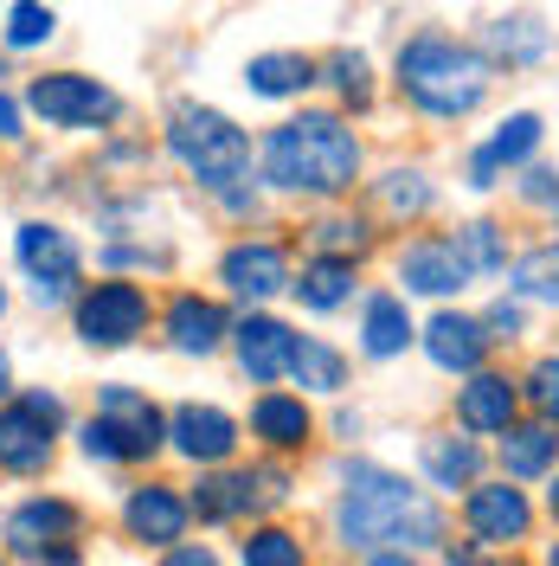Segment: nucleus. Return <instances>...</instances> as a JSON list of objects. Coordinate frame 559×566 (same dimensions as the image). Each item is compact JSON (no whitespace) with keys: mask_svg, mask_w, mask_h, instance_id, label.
Segmentation results:
<instances>
[{"mask_svg":"<svg viewBox=\"0 0 559 566\" xmlns=\"http://www.w3.org/2000/svg\"><path fill=\"white\" fill-rule=\"evenodd\" d=\"M399 283H405V296H456L463 283H470V271H463V258H456V245L444 239V232H424V239H412V245L399 251Z\"/></svg>","mask_w":559,"mask_h":566,"instance_id":"a211bd4d","label":"nucleus"},{"mask_svg":"<svg viewBox=\"0 0 559 566\" xmlns=\"http://www.w3.org/2000/svg\"><path fill=\"white\" fill-rule=\"evenodd\" d=\"M367 566H419V560H412V554H399V547H392V554H367Z\"/></svg>","mask_w":559,"mask_h":566,"instance_id":"79ce46f5","label":"nucleus"},{"mask_svg":"<svg viewBox=\"0 0 559 566\" xmlns=\"http://www.w3.org/2000/svg\"><path fill=\"white\" fill-rule=\"evenodd\" d=\"M521 399L534 406V419L559 424V354H540V360L527 367V380H521Z\"/></svg>","mask_w":559,"mask_h":566,"instance_id":"72a5a7b5","label":"nucleus"},{"mask_svg":"<svg viewBox=\"0 0 559 566\" xmlns=\"http://www.w3.org/2000/svg\"><path fill=\"white\" fill-rule=\"evenodd\" d=\"M534 148H540V116H534V109L508 116V123H502L476 155H470V187H495L502 168H527V161H534Z\"/></svg>","mask_w":559,"mask_h":566,"instance_id":"5701e85b","label":"nucleus"},{"mask_svg":"<svg viewBox=\"0 0 559 566\" xmlns=\"http://www.w3.org/2000/svg\"><path fill=\"white\" fill-rule=\"evenodd\" d=\"M13 258H20V271L33 277V303H39V310L65 303L71 290H77V271H84L77 239H71L65 226H45V219H27V226H20Z\"/></svg>","mask_w":559,"mask_h":566,"instance_id":"6e6552de","label":"nucleus"},{"mask_svg":"<svg viewBox=\"0 0 559 566\" xmlns=\"http://www.w3.org/2000/svg\"><path fill=\"white\" fill-rule=\"evenodd\" d=\"M7 392H13V360L0 354V406H7Z\"/></svg>","mask_w":559,"mask_h":566,"instance_id":"37998d69","label":"nucleus"},{"mask_svg":"<svg viewBox=\"0 0 559 566\" xmlns=\"http://www.w3.org/2000/svg\"><path fill=\"white\" fill-rule=\"evenodd\" d=\"M456 258H463V271L470 277H495V271H508V232L495 226V219H470V226H456Z\"/></svg>","mask_w":559,"mask_h":566,"instance_id":"cd10ccee","label":"nucleus"},{"mask_svg":"<svg viewBox=\"0 0 559 566\" xmlns=\"http://www.w3.org/2000/svg\"><path fill=\"white\" fill-rule=\"evenodd\" d=\"M502 566H527V560H502Z\"/></svg>","mask_w":559,"mask_h":566,"instance_id":"09e8293b","label":"nucleus"},{"mask_svg":"<svg viewBox=\"0 0 559 566\" xmlns=\"http://www.w3.org/2000/svg\"><path fill=\"white\" fill-rule=\"evenodd\" d=\"M412 342H419V328H412L405 296H399V290H373V296L360 303V354H367V360H399Z\"/></svg>","mask_w":559,"mask_h":566,"instance_id":"412c9836","label":"nucleus"},{"mask_svg":"<svg viewBox=\"0 0 559 566\" xmlns=\"http://www.w3.org/2000/svg\"><path fill=\"white\" fill-rule=\"evenodd\" d=\"M483 328H489V342H521L527 335V303H489V316H483Z\"/></svg>","mask_w":559,"mask_h":566,"instance_id":"e433bc0d","label":"nucleus"},{"mask_svg":"<svg viewBox=\"0 0 559 566\" xmlns=\"http://www.w3.org/2000/svg\"><path fill=\"white\" fill-rule=\"evenodd\" d=\"M296 328L277 316H245L239 328H232V354H239V374L245 380H257V387H271V380H283L289 374V360H296Z\"/></svg>","mask_w":559,"mask_h":566,"instance_id":"f3484780","label":"nucleus"},{"mask_svg":"<svg viewBox=\"0 0 559 566\" xmlns=\"http://www.w3.org/2000/svg\"><path fill=\"white\" fill-rule=\"evenodd\" d=\"M431 200H437V187H431L419 168H392V175L380 180V207L392 212V219H424Z\"/></svg>","mask_w":559,"mask_h":566,"instance_id":"2f4dec72","label":"nucleus"},{"mask_svg":"<svg viewBox=\"0 0 559 566\" xmlns=\"http://www.w3.org/2000/svg\"><path fill=\"white\" fill-rule=\"evenodd\" d=\"M335 534L348 554H419V547H444V509L424 490H412L399 470L380 463H341V502H335Z\"/></svg>","mask_w":559,"mask_h":566,"instance_id":"f257e3e1","label":"nucleus"},{"mask_svg":"<svg viewBox=\"0 0 559 566\" xmlns=\"http://www.w3.org/2000/svg\"><path fill=\"white\" fill-rule=\"evenodd\" d=\"M521 200H527V207H540V212H553L559 207V175L527 161V168H521Z\"/></svg>","mask_w":559,"mask_h":566,"instance_id":"4c0bfd02","label":"nucleus"},{"mask_svg":"<svg viewBox=\"0 0 559 566\" xmlns=\"http://www.w3.org/2000/svg\"><path fill=\"white\" fill-rule=\"evenodd\" d=\"M289 290H296V303H303L309 316H335L341 303H354V258L315 251L309 264H303V277H289Z\"/></svg>","mask_w":559,"mask_h":566,"instance_id":"393cba45","label":"nucleus"},{"mask_svg":"<svg viewBox=\"0 0 559 566\" xmlns=\"http://www.w3.org/2000/svg\"><path fill=\"white\" fill-rule=\"evenodd\" d=\"M77 528H84V515H77V502H65V495H27V502L7 509V547H13L20 560L71 554Z\"/></svg>","mask_w":559,"mask_h":566,"instance_id":"9d476101","label":"nucleus"},{"mask_svg":"<svg viewBox=\"0 0 559 566\" xmlns=\"http://www.w3.org/2000/svg\"><path fill=\"white\" fill-rule=\"evenodd\" d=\"M168 148H175L180 168L200 187H212V193H232L251 175V136L207 104H180L168 116Z\"/></svg>","mask_w":559,"mask_h":566,"instance_id":"39448f33","label":"nucleus"},{"mask_svg":"<svg viewBox=\"0 0 559 566\" xmlns=\"http://www.w3.org/2000/svg\"><path fill=\"white\" fill-rule=\"evenodd\" d=\"M289 380L303 392H341L348 387V360H341V348H328L321 335H303L296 360H289Z\"/></svg>","mask_w":559,"mask_h":566,"instance_id":"bb28decb","label":"nucleus"},{"mask_svg":"<svg viewBox=\"0 0 559 566\" xmlns=\"http://www.w3.org/2000/svg\"><path fill=\"white\" fill-rule=\"evenodd\" d=\"M71 322H77V342L84 348H129L141 328H148V290L141 283H123V277L91 283L77 296Z\"/></svg>","mask_w":559,"mask_h":566,"instance_id":"0eeeda50","label":"nucleus"},{"mask_svg":"<svg viewBox=\"0 0 559 566\" xmlns=\"http://www.w3.org/2000/svg\"><path fill=\"white\" fill-rule=\"evenodd\" d=\"M547 27L540 20H495L489 27V52L495 59H508V65H534V59H547Z\"/></svg>","mask_w":559,"mask_h":566,"instance_id":"7c9ffc66","label":"nucleus"},{"mask_svg":"<svg viewBox=\"0 0 559 566\" xmlns=\"http://www.w3.org/2000/svg\"><path fill=\"white\" fill-rule=\"evenodd\" d=\"M264 180L283 193H315V200H335L360 180V142L341 116L328 109H303L277 123L264 136Z\"/></svg>","mask_w":559,"mask_h":566,"instance_id":"f03ea898","label":"nucleus"},{"mask_svg":"<svg viewBox=\"0 0 559 566\" xmlns=\"http://www.w3.org/2000/svg\"><path fill=\"white\" fill-rule=\"evenodd\" d=\"M0 566H7V560H0Z\"/></svg>","mask_w":559,"mask_h":566,"instance_id":"8fccbe9b","label":"nucleus"},{"mask_svg":"<svg viewBox=\"0 0 559 566\" xmlns=\"http://www.w3.org/2000/svg\"><path fill=\"white\" fill-rule=\"evenodd\" d=\"M508 424H521V380L483 367L456 387V431L463 438H508Z\"/></svg>","mask_w":559,"mask_h":566,"instance_id":"ddd939ff","label":"nucleus"},{"mask_svg":"<svg viewBox=\"0 0 559 566\" xmlns=\"http://www.w3.org/2000/svg\"><path fill=\"white\" fill-rule=\"evenodd\" d=\"M419 470L431 490H476L483 483V470H489V451H483V438H456V431H431L419 438Z\"/></svg>","mask_w":559,"mask_h":566,"instance_id":"6ab92c4d","label":"nucleus"},{"mask_svg":"<svg viewBox=\"0 0 559 566\" xmlns=\"http://www.w3.org/2000/svg\"><path fill=\"white\" fill-rule=\"evenodd\" d=\"M245 84H251V97H303L315 84V65L303 52H264V59L245 65Z\"/></svg>","mask_w":559,"mask_h":566,"instance_id":"a878e982","label":"nucleus"},{"mask_svg":"<svg viewBox=\"0 0 559 566\" xmlns=\"http://www.w3.org/2000/svg\"><path fill=\"white\" fill-rule=\"evenodd\" d=\"M328 84H335L354 109L373 97V84H367V59H360V52H335V59H328Z\"/></svg>","mask_w":559,"mask_h":566,"instance_id":"c9c22d12","label":"nucleus"},{"mask_svg":"<svg viewBox=\"0 0 559 566\" xmlns=\"http://www.w3.org/2000/svg\"><path fill=\"white\" fill-rule=\"evenodd\" d=\"M239 560H245V566H309V547H303V534H289V528H277V522H264V528L245 534Z\"/></svg>","mask_w":559,"mask_h":566,"instance_id":"c756f323","label":"nucleus"},{"mask_svg":"<svg viewBox=\"0 0 559 566\" xmlns=\"http://www.w3.org/2000/svg\"><path fill=\"white\" fill-rule=\"evenodd\" d=\"M444 560H451V566H483V560H476V541H470V547H456V541H451V547H444Z\"/></svg>","mask_w":559,"mask_h":566,"instance_id":"a19ab883","label":"nucleus"},{"mask_svg":"<svg viewBox=\"0 0 559 566\" xmlns=\"http://www.w3.org/2000/svg\"><path fill=\"white\" fill-rule=\"evenodd\" d=\"M219 283L232 296H245V303H271V296L289 290V258L271 239H239V245H225V258H219Z\"/></svg>","mask_w":559,"mask_h":566,"instance_id":"2eb2a0df","label":"nucleus"},{"mask_svg":"<svg viewBox=\"0 0 559 566\" xmlns=\"http://www.w3.org/2000/svg\"><path fill=\"white\" fill-rule=\"evenodd\" d=\"M419 342L424 354H431V367L437 374H483L489 367V328H483V316H463V310H437V316L419 328Z\"/></svg>","mask_w":559,"mask_h":566,"instance_id":"4468645a","label":"nucleus"},{"mask_svg":"<svg viewBox=\"0 0 559 566\" xmlns=\"http://www.w3.org/2000/svg\"><path fill=\"white\" fill-rule=\"evenodd\" d=\"M399 91L437 123H456L489 97V59L456 45L451 33H419L399 45Z\"/></svg>","mask_w":559,"mask_h":566,"instance_id":"7ed1b4c3","label":"nucleus"},{"mask_svg":"<svg viewBox=\"0 0 559 566\" xmlns=\"http://www.w3.org/2000/svg\"><path fill=\"white\" fill-rule=\"evenodd\" d=\"M52 27H59V20H52V7H45V0H20V7H7V45H13V52L45 45Z\"/></svg>","mask_w":559,"mask_h":566,"instance_id":"473e14b6","label":"nucleus"},{"mask_svg":"<svg viewBox=\"0 0 559 566\" xmlns=\"http://www.w3.org/2000/svg\"><path fill=\"white\" fill-rule=\"evenodd\" d=\"M59 424H65V399H59V392L27 387L20 399H7V406H0V470L39 476V470L52 463Z\"/></svg>","mask_w":559,"mask_h":566,"instance_id":"423d86ee","label":"nucleus"},{"mask_svg":"<svg viewBox=\"0 0 559 566\" xmlns=\"http://www.w3.org/2000/svg\"><path fill=\"white\" fill-rule=\"evenodd\" d=\"M232 342V322H225V310L212 303V296H193V290H180L175 303H168V348L175 354H219Z\"/></svg>","mask_w":559,"mask_h":566,"instance_id":"aec40b11","label":"nucleus"},{"mask_svg":"<svg viewBox=\"0 0 559 566\" xmlns=\"http://www.w3.org/2000/svg\"><path fill=\"white\" fill-rule=\"evenodd\" d=\"M0 316H7V290H0Z\"/></svg>","mask_w":559,"mask_h":566,"instance_id":"de8ad7c7","label":"nucleus"},{"mask_svg":"<svg viewBox=\"0 0 559 566\" xmlns=\"http://www.w3.org/2000/svg\"><path fill=\"white\" fill-rule=\"evenodd\" d=\"M463 528H470L476 547H515V541L534 534V502L508 476H495V483L483 476L476 490L463 495Z\"/></svg>","mask_w":559,"mask_h":566,"instance_id":"9b49d317","label":"nucleus"},{"mask_svg":"<svg viewBox=\"0 0 559 566\" xmlns=\"http://www.w3.org/2000/svg\"><path fill=\"white\" fill-rule=\"evenodd\" d=\"M33 566H77V547L71 554H52V560H33Z\"/></svg>","mask_w":559,"mask_h":566,"instance_id":"a18cd8bd","label":"nucleus"},{"mask_svg":"<svg viewBox=\"0 0 559 566\" xmlns=\"http://www.w3.org/2000/svg\"><path fill=\"white\" fill-rule=\"evenodd\" d=\"M508 283H515V296H521V303H553V310H559V239H553V245L521 251V258L508 264Z\"/></svg>","mask_w":559,"mask_h":566,"instance_id":"c85d7f7f","label":"nucleus"},{"mask_svg":"<svg viewBox=\"0 0 559 566\" xmlns=\"http://www.w3.org/2000/svg\"><path fill=\"white\" fill-rule=\"evenodd\" d=\"M547 566H559V541H553V547H547Z\"/></svg>","mask_w":559,"mask_h":566,"instance_id":"49530a36","label":"nucleus"},{"mask_svg":"<svg viewBox=\"0 0 559 566\" xmlns=\"http://www.w3.org/2000/svg\"><path fill=\"white\" fill-rule=\"evenodd\" d=\"M27 109L33 116H45L52 129H97V123H109L116 116V91L109 84H97V77H77V71H45V77H33L27 84Z\"/></svg>","mask_w":559,"mask_h":566,"instance_id":"1a4fd4ad","label":"nucleus"},{"mask_svg":"<svg viewBox=\"0 0 559 566\" xmlns=\"http://www.w3.org/2000/svg\"><path fill=\"white\" fill-rule=\"evenodd\" d=\"M367 245H373V232L360 219H321L315 226V251H328V258H360Z\"/></svg>","mask_w":559,"mask_h":566,"instance_id":"f704fd0d","label":"nucleus"},{"mask_svg":"<svg viewBox=\"0 0 559 566\" xmlns=\"http://www.w3.org/2000/svg\"><path fill=\"white\" fill-rule=\"evenodd\" d=\"M547 515H553V522H559V470H553V476H547Z\"/></svg>","mask_w":559,"mask_h":566,"instance_id":"c03bdc74","label":"nucleus"},{"mask_svg":"<svg viewBox=\"0 0 559 566\" xmlns=\"http://www.w3.org/2000/svg\"><path fill=\"white\" fill-rule=\"evenodd\" d=\"M161 566H225V560L212 554L207 541H180V547H168V554H161Z\"/></svg>","mask_w":559,"mask_h":566,"instance_id":"58836bf2","label":"nucleus"},{"mask_svg":"<svg viewBox=\"0 0 559 566\" xmlns=\"http://www.w3.org/2000/svg\"><path fill=\"white\" fill-rule=\"evenodd\" d=\"M77 444L91 463H148L168 444V412L148 392L109 380V387H97V412L77 424Z\"/></svg>","mask_w":559,"mask_h":566,"instance_id":"20e7f679","label":"nucleus"},{"mask_svg":"<svg viewBox=\"0 0 559 566\" xmlns=\"http://www.w3.org/2000/svg\"><path fill=\"white\" fill-rule=\"evenodd\" d=\"M13 136H20V104L0 91V142H13Z\"/></svg>","mask_w":559,"mask_h":566,"instance_id":"ea45409f","label":"nucleus"},{"mask_svg":"<svg viewBox=\"0 0 559 566\" xmlns=\"http://www.w3.org/2000/svg\"><path fill=\"white\" fill-rule=\"evenodd\" d=\"M187 522H193V509H187V495L175 483H136L129 502H123V528L141 547H180Z\"/></svg>","mask_w":559,"mask_h":566,"instance_id":"dca6fc26","label":"nucleus"},{"mask_svg":"<svg viewBox=\"0 0 559 566\" xmlns=\"http://www.w3.org/2000/svg\"><path fill=\"white\" fill-rule=\"evenodd\" d=\"M251 438L264 444V451H303L315 438V419L309 406H303V392H257V406H251Z\"/></svg>","mask_w":559,"mask_h":566,"instance_id":"b1692460","label":"nucleus"},{"mask_svg":"<svg viewBox=\"0 0 559 566\" xmlns=\"http://www.w3.org/2000/svg\"><path fill=\"white\" fill-rule=\"evenodd\" d=\"M502 476L508 483H547L559 470V424L547 419H527V424H508V438H502Z\"/></svg>","mask_w":559,"mask_h":566,"instance_id":"4be33fe9","label":"nucleus"},{"mask_svg":"<svg viewBox=\"0 0 559 566\" xmlns=\"http://www.w3.org/2000/svg\"><path fill=\"white\" fill-rule=\"evenodd\" d=\"M168 451H180V458L200 463V470H225L232 451H239V419H232L225 406L187 399V406L168 412Z\"/></svg>","mask_w":559,"mask_h":566,"instance_id":"f8f14e48","label":"nucleus"}]
</instances>
